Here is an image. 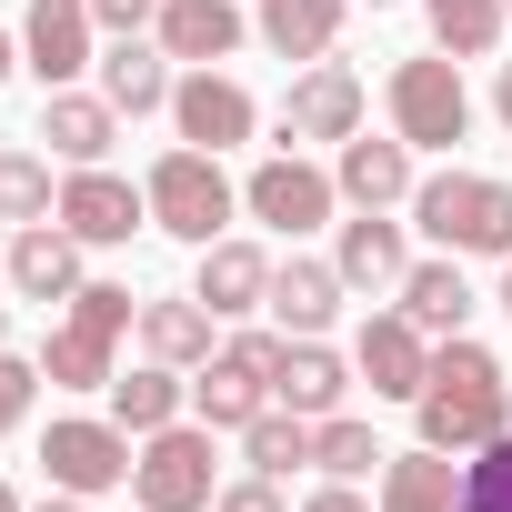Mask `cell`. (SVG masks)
Returning a JSON list of instances; mask_svg holds the SVG:
<instances>
[{"label":"cell","mask_w":512,"mask_h":512,"mask_svg":"<svg viewBox=\"0 0 512 512\" xmlns=\"http://www.w3.org/2000/svg\"><path fill=\"white\" fill-rule=\"evenodd\" d=\"M372 512H462V452H392L372 482Z\"/></svg>","instance_id":"cell-19"},{"label":"cell","mask_w":512,"mask_h":512,"mask_svg":"<svg viewBox=\"0 0 512 512\" xmlns=\"http://www.w3.org/2000/svg\"><path fill=\"white\" fill-rule=\"evenodd\" d=\"M151 231H171V241H191V251H211L221 231H231V211H241V191H231V171H221V151H161L151 161Z\"/></svg>","instance_id":"cell-4"},{"label":"cell","mask_w":512,"mask_h":512,"mask_svg":"<svg viewBox=\"0 0 512 512\" xmlns=\"http://www.w3.org/2000/svg\"><path fill=\"white\" fill-rule=\"evenodd\" d=\"M191 302H211L221 322L262 312V302H272V251H262V241H231V231H221V241L201 251V272H191Z\"/></svg>","instance_id":"cell-14"},{"label":"cell","mask_w":512,"mask_h":512,"mask_svg":"<svg viewBox=\"0 0 512 512\" xmlns=\"http://www.w3.org/2000/svg\"><path fill=\"white\" fill-rule=\"evenodd\" d=\"M11 292H21V302H71V292H81V241H71L61 221L11 231Z\"/></svg>","instance_id":"cell-22"},{"label":"cell","mask_w":512,"mask_h":512,"mask_svg":"<svg viewBox=\"0 0 512 512\" xmlns=\"http://www.w3.org/2000/svg\"><path fill=\"white\" fill-rule=\"evenodd\" d=\"M131 502L141 512H211L221 482H211V422H171V432H141V462H131Z\"/></svg>","instance_id":"cell-6"},{"label":"cell","mask_w":512,"mask_h":512,"mask_svg":"<svg viewBox=\"0 0 512 512\" xmlns=\"http://www.w3.org/2000/svg\"><path fill=\"white\" fill-rule=\"evenodd\" d=\"M101 101H111L121 121H141V111H171V51H151L141 31H121V41L101 51Z\"/></svg>","instance_id":"cell-23"},{"label":"cell","mask_w":512,"mask_h":512,"mask_svg":"<svg viewBox=\"0 0 512 512\" xmlns=\"http://www.w3.org/2000/svg\"><path fill=\"white\" fill-rule=\"evenodd\" d=\"M412 221L452 251V262H512V181L502 171H432L412 181Z\"/></svg>","instance_id":"cell-2"},{"label":"cell","mask_w":512,"mask_h":512,"mask_svg":"<svg viewBox=\"0 0 512 512\" xmlns=\"http://www.w3.org/2000/svg\"><path fill=\"white\" fill-rule=\"evenodd\" d=\"M161 51L171 61H191V71H211V61H231L241 41H251V21L231 11V0H161Z\"/></svg>","instance_id":"cell-20"},{"label":"cell","mask_w":512,"mask_h":512,"mask_svg":"<svg viewBox=\"0 0 512 512\" xmlns=\"http://www.w3.org/2000/svg\"><path fill=\"white\" fill-rule=\"evenodd\" d=\"M11 71H21V41H11V31H0V81H11Z\"/></svg>","instance_id":"cell-41"},{"label":"cell","mask_w":512,"mask_h":512,"mask_svg":"<svg viewBox=\"0 0 512 512\" xmlns=\"http://www.w3.org/2000/svg\"><path fill=\"white\" fill-rule=\"evenodd\" d=\"M241 452H251V472H272V482H282V472H302V462H312V422L272 402L262 422H251V432H241Z\"/></svg>","instance_id":"cell-32"},{"label":"cell","mask_w":512,"mask_h":512,"mask_svg":"<svg viewBox=\"0 0 512 512\" xmlns=\"http://www.w3.org/2000/svg\"><path fill=\"white\" fill-rule=\"evenodd\" d=\"M31 512H91V502H81V492H51V502H31Z\"/></svg>","instance_id":"cell-40"},{"label":"cell","mask_w":512,"mask_h":512,"mask_svg":"<svg viewBox=\"0 0 512 512\" xmlns=\"http://www.w3.org/2000/svg\"><path fill=\"white\" fill-rule=\"evenodd\" d=\"M41 141L81 171V161H111V141H121V111L101 101V91H51L41 101Z\"/></svg>","instance_id":"cell-24"},{"label":"cell","mask_w":512,"mask_h":512,"mask_svg":"<svg viewBox=\"0 0 512 512\" xmlns=\"http://www.w3.org/2000/svg\"><path fill=\"white\" fill-rule=\"evenodd\" d=\"M382 442H372V422H352V412H332V422H312V472L322 482H382Z\"/></svg>","instance_id":"cell-29"},{"label":"cell","mask_w":512,"mask_h":512,"mask_svg":"<svg viewBox=\"0 0 512 512\" xmlns=\"http://www.w3.org/2000/svg\"><path fill=\"white\" fill-rule=\"evenodd\" d=\"M0 512H21V492H11V482H0Z\"/></svg>","instance_id":"cell-43"},{"label":"cell","mask_w":512,"mask_h":512,"mask_svg":"<svg viewBox=\"0 0 512 512\" xmlns=\"http://www.w3.org/2000/svg\"><path fill=\"white\" fill-rule=\"evenodd\" d=\"M211 322H221V312L191 302V292H181V302H141V352L171 362V372H201V362H211Z\"/></svg>","instance_id":"cell-26"},{"label":"cell","mask_w":512,"mask_h":512,"mask_svg":"<svg viewBox=\"0 0 512 512\" xmlns=\"http://www.w3.org/2000/svg\"><path fill=\"white\" fill-rule=\"evenodd\" d=\"M121 332H141V302H131L121 282H81V292H71V322L41 342L51 392H111V382H121V372H111Z\"/></svg>","instance_id":"cell-3"},{"label":"cell","mask_w":512,"mask_h":512,"mask_svg":"<svg viewBox=\"0 0 512 512\" xmlns=\"http://www.w3.org/2000/svg\"><path fill=\"white\" fill-rule=\"evenodd\" d=\"M342 392H352V362H342L332 342H282V362H272V402H282V412L332 422V412H342Z\"/></svg>","instance_id":"cell-18"},{"label":"cell","mask_w":512,"mask_h":512,"mask_svg":"<svg viewBox=\"0 0 512 512\" xmlns=\"http://www.w3.org/2000/svg\"><path fill=\"white\" fill-rule=\"evenodd\" d=\"M402 312H412L432 342H452V332L472 322V282H462L452 251H442V262H412V272H402Z\"/></svg>","instance_id":"cell-28"},{"label":"cell","mask_w":512,"mask_h":512,"mask_svg":"<svg viewBox=\"0 0 512 512\" xmlns=\"http://www.w3.org/2000/svg\"><path fill=\"white\" fill-rule=\"evenodd\" d=\"M171 131L191 151H241L251 131H262V101H251L231 71H181L171 81Z\"/></svg>","instance_id":"cell-10"},{"label":"cell","mask_w":512,"mask_h":512,"mask_svg":"<svg viewBox=\"0 0 512 512\" xmlns=\"http://www.w3.org/2000/svg\"><path fill=\"white\" fill-rule=\"evenodd\" d=\"M211 512H282V482L272 472H251V482H221V502Z\"/></svg>","instance_id":"cell-35"},{"label":"cell","mask_w":512,"mask_h":512,"mask_svg":"<svg viewBox=\"0 0 512 512\" xmlns=\"http://www.w3.org/2000/svg\"><path fill=\"white\" fill-rule=\"evenodd\" d=\"M41 382H51L41 362H21V352H0V442H11V432L31 422V392H41Z\"/></svg>","instance_id":"cell-34"},{"label":"cell","mask_w":512,"mask_h":512,"mask_svg":"<svg viewBox=\"0 0 512 512\" xmlns=\"http://www.w3.org/2000/svg\"><path fill=\"white\" fill-rule=\"evenodd\" d=\"M332 201H342V181H332L322 161H302V151H272L262 171L241 181V211L262 221V231H282V241L322 231V221H332Z\"/></svg>","instance_id":"cell-8"},{"label":"cell","mask_w":512,"mask_h":512,"mask_svg":"<svg viewBox=\"0 0 512 512\" xmlns=\"http://www.w3.org/2000/svg\"><path fill=\"white\" fill-rule=\"evenodd\" d=\"M91 21L101 31H141V21H161V0H91Z\"/></svg>","instance_id":"cell-36"},{"label":"cell","mask_w":512,"mask_h":512,"mask_svg":"<svg viewBox=\"0 0 512 512\" xmlns=\"http://www.w3.org/2000/svg\"><path fill=\"white\" fill-rule=\"evenodd\" d=\"M492 111H502V131H512V61L492 71Z\"/></svg>","instance_id":"cell-39"},{"label":"cell","mask_w":512,"mask_h":512,"mask_svg":"<svg viewBox=\"0 0 512 512\" xmlns=\"http://www.w3.org/2000/svg\"><path fill=\"white\" fill-rule=\"evenodd\" d=\"M352 131H362V71L322 51V61L282 91V141H352Z\"/></svg>","instance_id":"cell-13"},{"label":"cell","mask_w":512,"mask_h":512,"mask_svg":"<svg viewBox=\"0 0 512 512\" xmlns=\"http://www.w3.org/2000/svg\"><path fill=\"white\" fill-rule=\"evenodd\" d=\"M502 21H512V0H502Z\"/></svg>","instance_id":"cell-46"},{"label":"cell","mask_w":512,"mask_h":512,"mask_svg":"<svg viewBox=\"0 0 512 512\" xmlns=\"http://www.w3.org/2000/svg\"><path fill=\"white\" fill-rule=\"evenodd\" d=\"M352 372L372 382V402H422V382H432V332H422L412 312H372V322L352 332Z\"/></svg>","instance_id":"cell-11"},{"label":"cell","mask_w":512,"mask_h":512,"mask_svg":"<svg viewBox=\"0 0 512 512\" xmlns=\"http://www.w3.org/2000/svg\"><path fill=\"white\" fill-rule=\"evenodd\" d=\"M81 251H121L141 221H151V191L141 181H121V171H101V161H81L71 181H61V211H51Z\"/></svg>","instance_id":"cell-9"},{"label":"cell","mask_w":512,"mask_h":512,"mask_svg":"<svg viewBox=\"0 0 512 512\" xmlns=\"http://www.w3.org/2000/svg\"><path fill=\"white\" fill-rule=\"evenodd\" d=\"M272 412V372H251L241 352H211L201 372H191V422H211V432H251Z\"/></svg>","instance_id":"cell-17"},{"label":"cell","mask_w":512,"mask_h":512,"mask_svg":"<svg viewBox=\"0 0 512 512\" xmlns=\"http://www.w3.org/2000/svg\"><path fill=\"white\" fill-rule=\"evenodd\" d=\"M302 512H372V502H362V482H322Z\"/></svg>","instance_id":"cell-38"},{"label":"cell","mask_w":512,"mask_h":512,"mask_svg":"<svg viewBox=\"0 0 512 512\" xmlns=\"http://www.w3.org/2000/svg\"><path fill=\"white\" fill-rule=\"evenodd\" d=\"M332 272H342L352 292H402V272H412V241H402V221H392V211H362V221H342Z\"/></svg>","instance_id":"cell-21"},{"label":"cell","mask_w":512,"mask_h":512,"mask_svg":"<svg viewBox=\"0 0 512 512\" xmlns=\"http://www.w3.org/2000/svg\"><path fill=\"white\" fill-rule=\"evenodd\" d=\"M412 422H422L432 452H482V442H502V432H512V372H502V352H482V342L452 332V342L432 352V382H422Z\"/></svg>","instance_id":"cell-1"},{"label":"cell","mask_w":512,"mask_h":512,"mask_svg":"<svg viewBox=\"0 0 512 512\" xmlns=\"http://www.w3.org/2000/svg\"><path fill=\"white\" fill-rule=\"evenodd\" d=\"M332 181H342L352 211H392V201H412V141H402V131H392V141L352 131V141L332 151Z\"/></svg>","instance_id":"cell-15"},{"label":"cell","mask_w":512,"mask_h":512,"mask_svg":"<svg viewBox=\"0 0 512 512\" xmlns=\"http://www.w3.org/2000/svg\"><path fill=\"white\" fill-rule=\"evenodd\" d=\"M422 21H432V41L452 51V61H482L512 21H502V0H422Z\"/></svg>","instance_id":"cell-30"},{"label":"cell","mask_w":512,"mask_h":512,"mask_svg":"<svg viewBox=\"0 0 512 512\" xmlns=\"http://www.w3.org/2000/svg\"><path fill=\"white\" fill-rule=\"evenodd\" d=\"M342 292H352V282H342L332 262H272V302H262V312H272V332L322 342V332L342 322Z\"/></svg>","instance_id":"cell-16"},{"label":"cell","mask_w":512,"mask_h":512,"mask_svg":"<svg viewBox=\"0 0 512 512\" xmlns=\"http://www.w3.org/2000/svg\"><path fill=\"white\" fill-rule=\"evenodd\" d=\"M352 11H392V0H352Z\"/></svg>","instance_id":"cell-45"},{"label":"cell","mask_w":512,"mask_h":512,"mask_svg":"<svg viewBox=\"0 0 512 512\" xmlns=\"http://www.w3.org/2000/svg\"><path fill=\"white\" fill-rule=\"evenodd\" d=\"M282 342H292V332H231V352H241L251 372H272V362H282Z\"/></svg>","instance_id":"cell-37"},{"label":"cell","mask_w":512,"mask_h":512,"mask_svg":"<svg viewBox=\"0 0 512 512\" xmlns=\"http://www.w3.org/2000/svg\"><path fill=\"white\" fill-rule=\"evenodd\" d=\"M51 211H61V191H51V151H0V221L31 231V221H51Z\"/></svg>","instance_id":"cell-31"},{"label":"cell","mask_w":512,"mask_h":512,"mask_svg":"<svg viewBox=\"0 0 512 512\" xmlns=\"http://www.w3.org/2000/svg\"><path fill=\"white\" fill-rule=\"evenodd\" d=\"M462 512H512V432L462 452Z\"/></svg>","instance_id":"cell-33"},{"label":"cell","mask_w":512,"mask_h":512,"mask_svg":"<svg viewBox=\"0 0 512 512\" xmlns=\"http://www.w3.org/2000/svg\"><path fill=\"white\" fill-rule=\"evenodd\" d=\"M131 462H141V442H131L121 422L71 412V422H51V432H41V472H51V492H81V502L131 492Z\"/></svg>","instance_id":"cell-7"},{"label":"cell","mask_w":512,"mask_h":512,"mask_svg":"<svg viewBox=\"0 0 512 512\" xmlns=\"http://www.w3.org/2000/svg\"><path fill=\"white\" fill-rule=\"evenodd\" d=\"M0 352H11V312H0Z\"/></svg>","instance_id":"cell-44"},{"label":"cell","mask_w":512,"mask_h":512,"mask_svg":"<svg viewBox=\"0 0 512 512\" xmlns=\"http://www.w3.org/2000/svg\"><path fill=\"white\" fill-rule=\"evenodd\" d=\"M342 21H352V0H262V11H251V31H262L282 61H322L342 41Z\"/></svg>","instance_id":"cell-25"},{"label":"cell","mask_w":512,"mask_h":512,"mask_svg":"<svg viewBox=\"0 0 512 512\" xmlns=\"http://www.w3.org/2000/svg\"><path fill=\"white\" fill-rule=\"evenodd\" d=\"M382 101H392V131H402L412 151H452V141H472V91H462L452 51H422V61H402Z\"/></svg>","instance_id":"cell-5"},{"label":"cell","mask_w":512,"mask_h":512,"mask_svg":"<svg viewBox=\"0 0 512 512\" xmlns=\"http://www.w3.org/2000/svg\"><path fill=\"white\" fill-rule=\"evenodd\" d=\"M91 0H31V11H21V71L41 81V91H71L101 51H91Z\"/></svg>","instance_id":"cell-12"},{"label":"cell","mask_w":512,"mask_h":512,"mask_svg":"<svg viewBox=\"0 0 512 512\" xmlns=\"http://www.w3.org/2000/svg\"><path fill=\"white\" fill-rule=\"evenodd\" d=\"M492 302H502V312H512V262H502V292H492Z\"/></svg>","instance_id":"cell-42"},{"label":"cell","mask_w":512,"mask_h":512,"mask_svg":"<svg viewBox=\"0 0 512 512\" xmlns=\"http://www.w3.org/2000/svg\"><path fill=\"white\" fill-rule=\"evenodd\" d=\"M181 412H191V382H181L171 362H141V372L111 382V422H121L131 442H141V432H171Z\"/></svg>","instance_id":"cell-27"}]
</instances>
